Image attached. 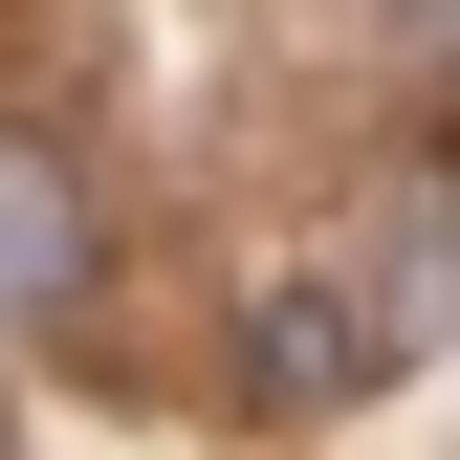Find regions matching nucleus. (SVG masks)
Returning a JSON list of instances; mask_svg holds the SVG:
<instances>
[{
    "label": "nucleus",
    "instance_id": "nucleus-2",
    "mask_svg": "<svg viewBox=\"0 0 460 460\" xmlns=\"http://www.w3.org/2000/svg\"><path fill=\"white\" fill-rule=\"evenodd\" d=\"M460 329V176L394 198V242H373V307H351V351H438Z\"/></svg>",
    "mask_w": 460,
    "mask_h": 460
},
{
    "label": "nucleus",
    "instance_id": "nucleus-3",
    "mask_svg": "<svg viewBox=\"0 0 460 460\" xmlns=\"http://www.w3.org/2000/svg\"><path fill=\"white\" fill-rule=\"evenodd\" d=\"M351 373H373V351H351V307H329V285H285V307H263V351H242V394H263V417H329Z\"/></svg>",
    "mask_w": 460,
    "mask_h": 460
},
{
    "label": "nucleus",
    "instance_id": "nucleus-1",
    "mask_svg": "<svg viewBox=\"0 0 460 460\" xmlns=\"http://www.w3.org/2000/svg\"><path fill=\"white\" fill-rule=\"evenodd\" d=\"M66 307H88V176L0 132V329H66Z\"/></svg>",
    "mask_w": 460,
    "mask_h": 460
}]
</instances>
